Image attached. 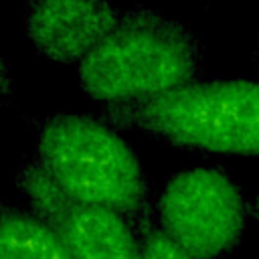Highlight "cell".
<instances>
[{"mask_svg":"<svg viewBox=\"0 0 259 259\" xmlns=\"http://www.w3.org/2000/svg\"><path fill=\"white\" fill-rule=\"evenodd\" d=\"M34 158L77 200L113 208L134 227L154 223L150 188L130 144L103 117L57 111L36 125Z\"/></svg>","mask_w":259,"mask_h":259,"instance_id":"cell-3","label":"cell"},{"mask_svg":"<svg viewBox=\"0 0 259 259\" xmlns=\"http://www.w3.org/2000/svg\"><path fill=\"white\" fill-rule=\"evenodd\" d=\"M138 233L142 239V259H196L174 243L156 223L142 227Z\"/></svg>","mask_w":259,"mask_h":259,"instance_id":"cell-8","label":"cell"},{"mask_svg":"<svg viewBox=\"0 0 259 259\" xmlns=\"http://www.w3.org/2000/svg\"><path fill=\"white\" fill-rule=\"evenodd\" d=\"M253 212H255V217H257V221H259V196H257V200H255V206H253Z\"/></svg>","mask_w":259,"mask_h":259,"instance_id":"cell-10","label":"cell"},{"mask_svg":"<svg viewBox=\"0 0 259 259\" xmlns=\"http://www.w3.org/2000/svg\"><path fill=\"white\" fill-rule=\"evenodd\" d=\"M156 225L196 259H221L241 241L247 202L239 184L219 166L172 174L154 204Z\"/></svg>","mask_w":259,"mask_h":259,"instance_id":"cell-4","label":"cell"},{"mask_svg":"<svg viewBox=\"0 0 259 259\" xmlns=\"http://www.w3.org/2000/svg\"><path fill=\"white\" fill-rule=\"evenodd\" d=\"M253 61L257 67V75H259V30H257V38H255V51H253Z\"/></svg>","mask_w":259,"mask_h":259,"instance_id":"cell-9","label":"cell"},{"mask_svg":"<svg viewBox=\"0 0 259 259\" xmlns=\"http://www.w3.org/2000/svg\"><path fill=\"white\" fill-rule=\"evenodd\" d=\"M101 117L182 150L259 156V79H196L160 97L107 105Z\"/></svg>","mask_w":259,"mask_h":259,"instance_id":"cell-2","label":"cell"},{"mask_svg":"<svg viewBox=\"0 0 259 259\" xmlns=\"http://www.w3.org/2000/svg\"><path fill=\"white\" fill-rule=\"evenodd\" d=\"M0 259H73L61 239L34 214L8 204L0 219Z\"/></svg>","mask_w":259,"mask_h":259,"instance_id":"cell-7","label":"cell"},{"mask_svg":"<svg viewBox=\"0 0 259 259\" xmlns=\"http://www.w3.org/2000/svg\"><path fill=\"white\" fill-rule=\"evenodd\" d=\"M202 47L176 18L134 6L119 12L111 30L77 65L79 89L107 105L136 103L196 81Z\"/></svg>","mask_w":259,"mask_h":259,"instance_id":"cell-1","label":"cell"},{"mask_svg":"<svg viewBox=\"0 0 259 259\" xmlns=\"http://www.w3.org/2000/svg\"><path fill=\"white\" fill-rule=\"evenodd\" d=\"M28 212L47 225L73 259H142V239L121 212L73 198L32 156L16 176Z\"/></svg>","mask_w":259,"mask_h":259,"instance_id":"cell-5","label":"cell"},{"mask_svg":"<svg viewBox=\"0 0 259 259\" xmlns=\"http://www.w3.org/2000/svg\"><path fill=\"white\" fill-rule=\"evenodd\" d=\"M119 12L109 0H24V32L38 55L79 65L111 30Z\"/></svg>","mask_w":259,"mask_h":259,"instance_id":"cell-6","label":"cell"}]
</instances>
